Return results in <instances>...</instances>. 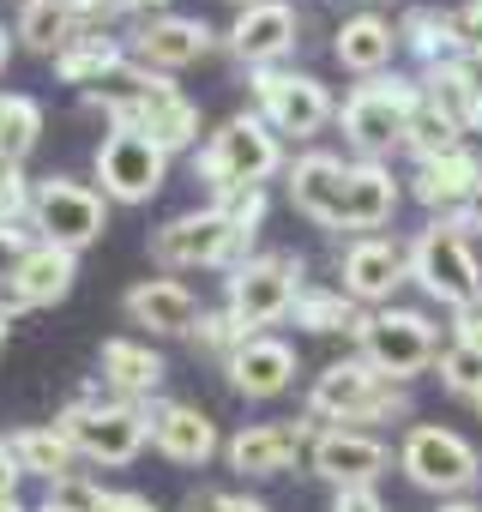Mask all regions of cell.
<instances>
[{
  "label": "cell",
  "instance_id": "obj_1",
  "mask_svg": "<svg viewBox=\"0 0 482 512\" xmlns=\"http://www.w3.org/2000/svg\"><path fill=\"white\" fill-rule=\"evenodd\" d=\"M392 416H410V386L386 380L374 362L350 356V362H332L314 392H308V422H332V428H356V422H392Z\"/></svg>",
  "mask_w": 482,
  "mask_h": 512
},
{
  "label": "cell",
  "instance_id": "obj_2",
  "mask_svg": "<svg viewBox=\"0 0 482 512\" xmlns=\"http://www.w3.org/2000/svg\"><path fill=\"white\" fill-rule=\"evenodd\" d=\"M55 422L67 428V440L79 446L85 464H133L151 440V404L97 398V392H79Z\"/></svg>",
  "mask_w": 482,
  "mask_h": 512
},
{
  "label": "cell",
  "instance_id": "obj_3",
  "mask_svg": "<svg viewBox=\"0 0 482 512\" xmlns=\"http://www.w3.org/2000/svg\"><path fill=\"white\" fill-rule=\"evenodd\" d=\"M278 169H284V151H278V133L266 127V115H229L199 151V175L211 181V199H223L235 187H260Z\"/></svg>",
  "mask_w": 482,
  "mask_h": 512
},
{
  "label": "cell",
  "instance_id": "obj_4",
  "mask_svg": "<svg viewBox=\"0 0 482 512\" xmlns=\"http://www.w3.org/2000/svg\"><path fill=\"white\" fill-rule=\"evenodd\" d=\"M416 103H422V85H410V79H368V85H356L350 97H344V109H338V127H344V139L356 145V157H386V151H398L404 145V133H410V115H416Z\"/></svg>",
  "mask_w": 482,
  "mask_h": 512
},
{
  "label": "cell",
  "instance_id": "obj_5",
  "mask_svg": "<svg viewBox=\"0 0 482 512\" xmlns=\"http://www.w3.org/2000/svg\"><path fill=\"white\" fill-rule=\"evenodd\" d=\"M410 278L440 308H464V302L482 296V266H476V253H470V229L458 217H434L410 241Z\"/></svg>",
  "mask_w": 482,
  "mask_h": 512
},
{
  "label": "cell",
  "instance_id": "obj_6",
  "mask_svg": "<svg viewBox=\"0 0 482 512\" xmlns=\"http://www.w3.org/2000/svg\"><path fill=\"white\" fill-rule=\"evenodd\" d=\"M356 344H362V362H374L398 386H410L422 368L440 362V326L428 314H416V308H374V314H362Z\"/></svg>",
  "mask_w": 482,
  "mask_h": 512
},
{
  "label": "cell",
  "instance_id": "obj_7",
  "mask_svg": "<svg viewBox=\"0 0 482 512\" xmlns=\"http://www.w3.org/2000/svg\"><path fill=\"white\" fill-rule=\"evenodd\" d=\"M302 290H308L302 284V253H248V260L229 272V302L223 308L248 332H266L296 308Z\"/></svg>",
  "mask_w": 482,
  "mask_h": 512
},
{
  "label": "cell",
  "instance_id": "obj_8",
  "mask_svg": "<svg viewBox=\"0 0 482 512\" xmlns=\"http://www.w3.org/2000/svg\"><path fill=\"white\" fill-rule=\"evenodd\" d=\"M398 470H404L416 488L440 494V500H458V494H470V488L482 482V458H476V446H470L464 434H452V428H434V422H422V428L404 434V446H398Z\"/></svg>",
  "mask_w": 482,
  "mask_h": 512
},
{
  "label": "cell",
  "instance_id": "obj_9",
  "mask_svg": "<svg viewBox=\"0 0 482 512\" xmlns=\"http://www.w3.org/2000/svg\"><path fill=\"white\" fill-rule=\"evenodd\" d=\"M103 229H109V205H103L97 187L67 181V175L37 181V193H31V235H37V241H55V247H67V253H79V247H91Z\"/></svg>",
  "mask_w": 482,
  "mask_h": 512
},
{
  "label": "cell",
  "instance_id": "obj_10",
  "mask_svg": "<svg viewBox=\"0 0 482 512\" xmlns=\"http://www.w3.org/2000/svg\"><path fill=\"white\" fill-rule=\"evenodd\" d=\"M151 253L163 266H175V272H193V266H241L248 260V241L235 235V223L217 205H199V211L169 217L151 235Z\"/></svg>",
  "mask_w": 482,
  "mask_h": 512
},
{
  "label": "cell",
  "instance_id": "obj_11",
  "mask_svg": "<svg viewBox=\"0 0 482 512\" xmlns=\"http://www.w3.org/2000/svg\"><path fill=\"white\" fill-rule=\"evenodd\" d=\"M97 181H103V199H115V205H145V199H157L163 181H169V151L151 145V139L133 133V127H115V133L97 145Z\"/></svg>",
  "mask_w": 482,
  "mask_h": 512
},
{
  "label": "cell",
  "instance_id": "obj_12",
  "mask_svg": "<svg viewBox=\"0 0 482 512\" xmlns=\"http://www.w3.org/2000/svg\"><path fill=\"white\" fill-rule=\"evenodd\" d=\"M254 97H260V115L272 133H290V139H314L338 109H332V91L314 79V73H290V67H260L254 73Z\"/></svg>",
  "mask_w": 482,
  "mask_h": 512
},
{
  "label": "cell",
  "instance_id": "obj_13",
  "mask_svg": "<svg viewBox=\"0 0 482 512\" xmlns=\"http://www.w3.org/2000/svg\"><path fill=\"white\" fill-rule=\"evenodd\" d=\"M338 278H344V296L350 302H368V308H386L392 290L410 278V247L404 241H386V235H356L338 260Z\"/></svg>",
  "mask_w": 482,
  "mask_h": 512
},
{
  "label": "cell",
  "instance_id": "obj_14",
  "mask_svg": "<svg viewBox=\"0 0 482 512\" xmlns=\"http://www.w3.org/2000/svg\"><path fill=\"white\" fill-rule=\"evenodd\" d=\"M320 422H254V428H241L235 440H223V458L235 476H284L308 446H314Z\"/></svg>",
  "mask_w": 482,
  "mask_h": 512
},
{
  "label": "cell",
  "instance_id": "obj_15",
  "mask_svg": "<svg viewBox=\"0 0 482 512\" xmlns=\"http://www.w3.org/2000/svg\"><path fill=\"white\" fill-rule=\"evenodd\" d=\"M169 97H175V85L127 55V61H115V67L85 91V109H103L115 127H145V115H151L157 103H169Z\"/></svg>",
  "mask_w": 482,
  "mask_h": 512
},
{
  "label": "cell",
  "instance_id": "obj_16",
  "mask_svg": "<svg viewBox=\"0 0 482 512\" xmlns=\"http://www.w3.org/2000/svg\"><path fill=\"white\" fill-rule=\"evenodd\" d=\"M308 464L332 488H374V476L392 464V452H386V440H374L362 428H320L308 446Z\"/></svg>",
  "mask_w": 482,
  "mask_h": 512
},
{
  "label": "cell",
  "instance_id": "obj_17",
  "mask_svg": "<svg viewBox=\"0 0 482 512\" xmlns=\"http://www.w3.org/2000/svg\"><path fill=\"white\" fill-rule=\"evenodd\" d=\"M296 31H302V13L290 0H260V7H241L235 25H229V55L248 61L254 73L260 67H278L290 49H296Z\"/></svg>",
  "mask_w": 482,
  "mask_h": 512
},
{
  "label": "cell",
  "instance_id": "obj_18",
  "mask_svg": "<svg viewBox=\"0 0 482 512\" xmlns=\"http://www.w3.org/2000/svg\"><path fill=\"white\" fill-rule=\"evenodd\" d=\"M73 278H79V253H67V247H55V241H31V253L19 260L13 284L0 290V308H7V314L49 308V302H61V296L73 290Z\"/></svg>",
  "mask_w": 482,
  "mask_h": 512
},
{
  "label": "cell",
  "instance_id": "obj_19",
  "mask_svg": "<svg viewBox=\"0 0 482 512\" xmlns=\"http://www.w3.org/2000/svg\"><path fill=\"white\" fill-rule=\"evenodd\" d=\"M211 25L205 19H181V13H157L133 31V61L151 67V73H181L193 67L199 55H211Z\"/></svg>",
  "mask_w": 482,
  "mask_h": 512
},
{
  "label": "cell",
  "instance_id": "obj_20",
  "mask_svg": "<svg viewBox=\"0 0 482 512\" xmlns=\"http://www.w3.org/2000/svg\"><path fill=\"white\" fill-rule=\"evenodd\" d=\"M410 193H416L434 217H464V211L482 199V157H476V151H452V157L416 163Z\"/></svg>",
  "mask_w": 482,
  "mask_h": 512
},
{
  "label": "cell",
  "instance_id": "obj_21",
  "mask_svg": "<svg viewBox=\"0 0 482 512\" xmlns=\"http://www.w3.org/2000/svg\"><path fill=\"white\" fill-rule=\"evenodd\" d=\"M151 446H157L169 464H205V458L223 452L217 422H211L199 404H175V398H157V404H151Z\"/></svg>",
  "mask_w": 482,
  "mask_h": 512
},
{
  "label": "cell",
  "instance_id": "obj_22",
  "mask_svg": "<svg viewBox=\"0 0 482 512\" xmlns=\"http://www.w3.org/2000/svg\"><path fill=\"white\" fill-rule=\"evenodd\" d=\"M127 320L145 326V332H157V338H193V326L205 320V308H199V296L187 284L145 278V284L127 290Z\"/></svg>",
  "mask_w": 482,
  "mask_h": 512
},
{
  "label": "cell",
  "instance_id": "obj_23",
  "mask_svg": "<svg viewBox=\"0 0 482 512\" xmlns=\"http://www.w3.org/2000/svg\"><path fill=\"white\" fill-rule=\"evenodd\" d=\"M344 181H350V163L332 157V151H308L290 163V205L326 229H338L344 217Z\"/></svg>",
  "mask_w": 482,
  "mask_h": 512
},
{
  "label": "cell",
  "instance_id": "obj_24",
  "mask_svg": "<svg viewBox=\"0 0 482 512\" xmlns=\"http://www.w3.org/2000/svg\"><path fill=\"white\" fill-rule=\"evenodd\" d=\"M223 374H229V386L241 398H278L296 380V350L284 338H272V332H254L248 344L223 362Z\"/></svg>",
  "mask_w": 482,
  "mask_h": 512
},
{
  "label": "cell",
  "instance_id": "obj_25",
  "mask_svg": "<svg viewBox=\"0 0 482 512\" xmlns=\"http://www.w3.org/2000/svg\"><path fill=\"white\" fill-rule=\"evenodd\" d=\"M392 211H398V175L386 163H374V157H356L350 181H344V217H338V229L374 235L380 223H392Z\"/></svg>",
  "mask_w": 482,
  "mask_h": 512
},
{
  "label": "cell",
  "instance_id": "obj_26",
  "mask_svg": "<svg viewBox=\"0 0 482 512\" xmlns=\"http://www.w3.org/2000/svg\"><path fill=\"white\" fill-rule=\"evenodd\" d=\"M97 368H103L109 398H127V404H151L157 386H163V356L139 338H109L97 350Z\"/></svg>",
  "mask_w": 482,
  "mask_h": 512
},
{
  "label": "cell",
  "instance_id": "obj_27",
  "mask_svg": "<svg viewBox=\"0 0 482 512\" xmlns=\"http://www.w3.org/2000/svg\"><path fill=\"white\" fill-rule=\"evenodd\" d=\"M398 25L392 19H380V13H356V19H344V31H338V43H332V55L350 67V73H368V79H380L386 67H392V55H398Z\"/></svg>",
  "mask_w": 482,
  "mask_h": 512
},
{
  "label": "cell",
  "instance_id": "obj_28",
  "mask_svg": "<svg viewBox=\"0 0 482 512\" xmlns=\"http://www.w3.org/2000/svg\"><path fill=\"white\" fill-rule=\"evenodd\" d=\"M7 446H13L19 470H25V476H43L49 488H55V482H67V476H79V446L67 440V428H61V422H37V428H19Z\"/></svg>",
  "mask_w": 482,
  "mask_h": 512
},
{
  "label": "cell",
  "instance_id": "obj_29",
  "mask_svg": "<svg viewBox=\"0 0 482 512\" xmlns=\"http://www.w3.org/2000/svg\"><path fill=\"white\" fill-rule=\"evenodd\" d=\"M404 151H410L416 163L452 157V151H464V121H458L446 103H434V97L422 91V103H416V115H410V133H404Z\"/></svg>",
  "mask_w": 482,
  "mask_h": 512
},
{
  "label": "cell",
  "instance_id": "obj_30",
  "mask_svg": "<svg viewBox=\"0 0 482 512\" xmlns=\"http://www.w3.org/2000/svg\"><path fill=\"white\" fill-rule=\"evenodd\" d=\"M115 61H127L115 37H103V31H79V37H73V43H67L61 55H55V73H61L67 85L91 91V85H97V79H103V73H109Z\"/></svg>",
  "mask_w": 482,
  "mask_h": 512
},
{
  "label": "cell",
  "instance_id": "obj_31",
  "mask_svg": "<svg viewBox=\"0 0 482 512\" xmlns=\"http://www.w3.org/2000/svg\"><path fill=\"white\" fill-rule=\"evenodd\" d=\"M398 37L422 55V67H446V61H458V55H464V49H458V25H452V13H434V7L404 13Z\"/></svg>",
  "mask_w": 482,
  "mask_h": 512
},
{
  "label": "cell",
  "instance_id": "obj_32",
  "mask_svg": "<svg viewBox=\"0 0 482 512\" xmlns=\"http://www.w3.org/2000/svg\"><path fill=\"white\" fill-rule=\"evenodd\" d=\"M43 139V103L25 91H0V157L25 163Z\"/></svg>",
  "mask_w": 482,
  "mask_h": 512
},
{
  "label": "cell",
  "instance_id": "obj_33",
  "mask_svg": "<svg viewBox=\"0 0 482 512\" xmlns=\"http://www.w3.org/2000/svg\"><path fill=\"white\" fill-rule=\"evenodd\" d=\"M290 314H296V326H308V332H350V338H356V326H362V314H356V302H350L344 290H302Z\"/></svg>",
  "mask_w": 482,
  "mask_h": 512
},
{
  "label": "cell",
  "instance_id": "obj_34",
  "mask_svg": "<svg viewBox=\"0 0 482 512\" xmlns=\"http://www.w3.org/2000/svg\"><path fill=\"white\" fill-rule=\"evenodd\" d=\"M133 133H145L151 145H163V151H187L193 139H199V109L175 91L169 103H157L151 115H145V127H133Z\"/></svg>",
  "mask_w": 482,
  "mask_h": 512
},
{
  "label": "cell",
  "instance_id": "obj_35",
  "mask_svg": "<svg viewBox=\"0 0 482 512\" xmlns=\"http://www.w3.org/2000/svg\"><path fill=\"white\" fill-rule=\"evenodd\" d=\"M440 386H446L452 398H476V392H482V350L464 344V338H452V344L440 350Z\"/></svg>",
  "mask_w": 482,
  "mask_h": 512
},
{
  "label": "cell",
  "instance_id": "obj_36",
  "mask_svg": "<svg viewBox=\"0 0 482 512\" xmlns=\"http://www.w3.org/2000/svg\"><path fill=\"white\" fill-rule=\"evenodd\" d=\"M248 338H254V332L241 326V320H235L229 308H223V314H205V320L193 326V344H199V350H211L217 362H229V356H235L241 344H248Z\"/></svg>",
  "mask_w": 482,
  "mask_h": 512
},
{
  "label": "cell",
  "instance_id": "obj_37",
  "mask_svg": "<svg viewBox=\"0 0 482 512\" xmlns=\"http://www.w3.org/2000/svg\"><path fill=\"white\" fill-rule=\"evenodd\" d=\"M229 223H235V235L241 241H254L260 235V223H266V187H235V193H223V199H211Z\"/></svg>",
  "mask_w": 482,
  "mask_h": 512
},
{
  "label": "cell",
  "instance_id": "obj_38",
  "mask_svg": "<svg viewBox=\"0 0 482 512\" xmlns=\"http://www.w3.org/2000/svg\"><path fill=\"white\" fill-rule=\"evenodd\" d=\"M49 500L61 506V512H103V500H109V488H97L85 470L79 476H67V482H55L49 488Z\"/></svg>",
  "mask_w": 482,
  "mask_h": 512
},
{
  "label": "cell",
  "instance_id": "obj_39",
  "mask_svg": "<svg viewBox=\"0 0 482 512\" xmlns=\"http://www.w3.org/2000/svg\"><path fill=\"white\" fill-rule=\"evenodd\" d=\"M31 223H0V290L13 284V272H19V260L31 253Z\"/></svg>",
  "mask_w": 482,
  "mask_h": 512
},
{
  "label": "cell",
  "instance_id": "obj_40",
  "mask_svg": "<svg viewBox=\"0 0 482 512\" xmlns=\"http://www.w3.org/2000/svg\"><path fill=\"white\" fill-rule=\"evenodd\" d=\"M187 512H272L266 500H254V494H223V488H199V494H187Z\"/></svg>",
  "mask_w": 482,
  "mask_h": 512
},
{
  "label": "cell",
  "instance_id": "obj_41",
  "mask_svg": "<svg viewBox=\"0 0 482 512\" xmlns=\"http://www.w3.org/2000/svg\"><path fill=\"white\" fill-rule=\"evenodd\" d=\"M452 25H458V49L482 55V0H464V7L452 13Z\"/></svg>",
  "mask_w": 482,
  "mask_h": 512
},
{
  "label": "cell",
  "instance_id": "obj_42",
  "mask_svg": "<svg viewBox=\"0 0 482 512\" xmlns=\"http://www.w3.org/2000/svg\"><path fill=\"white\" fill-rule=\"evenodd\" d=\"M452 338H464V344L482 350V296L464 302V308H452Z\"/></svg>",
  "mask_w": 482,
  "mask_h": 512
},
{
  "label": "cell",
  "instance_id": "obj_43",
  "mask_svg": "<svg viewBox=\"0 0 482 512\" xmlns=\"http://www.w3.org/2000/svg\"><path fill=\"white\" fill-rule=\"evenodd\" d=\"M332 512H386V500H380L374 488H338Z\"/></svg>",
  "mask_w": 482,
  "mask_h": 512
},
{
  "label": "cell",
  "instance_id": "obj_44",
  "mask_svg": "<svg viewBox=\"0 0 482 512\" xmlns=\"http://www.w3.org/2000/svg\"><path fill=\"white\" fill-rule=\"evenodd\" d=\"M19 458H13V446L7 440H0V500H19Z\"/></svg>",
  "mask_w": 482,
  "mask_h": 512
},
{
  "label": "cell",
  "instance_id": "obj_45",
  "mask_svg": "<svg viewBox=\"0 0 482 512\" xmlns=\"http://www.w3.org/2000/svg\"><path fill=\"white\" fill-rule=\"evenodd\" d=\"M103 512H157V506H151L145 494H133V488H121V494H109V500H103Z\"/></svg>",
  "mask_w": 482,
  "mask_h": 512
},
{
  "label": "cell",
  "instance_id": "obj_46",
  "mask_svg": "<svg viewBox=\"0 0 482 512\" xmlns=\"http://www.w3.org/2000/svg\"><path fill=\"white\" fill-rule=\"evenodd\" d=\"M7 55H13V37H7V25H0V73H7Z\"/></svg>",
  "mask_w": 482,
  "mask_h": 512
},
{
  "label": "cell",
  "instance_id": "obj_47",
  "mask_svg": "<svg viewBox=\"0 0 482 512\" xmlns=\"http://www.w3.org/2000/svg\"><path fill=\"white\" fill-rule=\"evenodd\" d=\"M440 512H482V506H476V500H446Z\"/></svg>",
  "mask_w": 482,
  "mask_h": 512
},
{
  "label": "cell",
  "instance_id": "obj_48",
  "mask_svg": "<svg viewBox=\"0 0 482 512\" xmlns=\"http://www.w3.org/2000/svg\"><path fill=\"white\" fill-rule=\"evenodd\" d=\"M133 7H139V13H145V7H169V0H133Z\"/></svg>",
  "mask_w": 482,
  "mask_h": 512
},
{
  "label": "cell",
  "instance_id": "obj_49",
  "mask_svg": "<svg viewBox=\"0 0 482 512\" xmlns=\"http://www.w3.org/2000/svg\"><path fill=\"white\" fill-rule=\"evenodd\" d=\"M0 512H25V506H19V500H0Z\"/></svg>",
  "mask_w": 482,
  "mask_h": 512
},
{
  "label": "cell",
  "instance_id": "obj_50",
  "mask_svg": "<svg viewBox=\"0 0 482 512\" xmlns=\"http://www.w3.org/2000/svg\"><path fill=\"white\" fill-rule=\"evenodd\" d=\"M229 7H235V13H241V7H260V0H229Z\"/></svg>",
  "mask_w": 482,
  "mask_h": 512
},
{
  "label": "cell",
  "instance_id": "obj_51",
  "mask_svg": "<svg viewBox=\"0 0 482 512\" xmlns=\"http://www.w3.org/2000/svg\"><path fill=\"white\" fill-rule=\"evenodd\" d=\"M37 512H61V506H55V500H43V506H37Z\"/></svg>",
  "mask_w": 482,
  "mask_h": 512
},
{
  "label": "cell",
  "instance_id": "obj_52",
  "mask_svg": "<svg viewBox=\"0 0 482 512\" xmlns=\"http://www.w3.org/2000/svg\"><path fill=\"white\" fill-rule=\"evenodd\" d=\"M470 404H476V416H482V392H476V398H470Z\"/></svg>",
  "mask_w": 482,
  "mask_h": 512
}]
</instances>
